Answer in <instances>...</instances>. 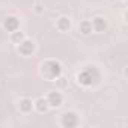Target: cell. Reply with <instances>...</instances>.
Returning <instances> with one entry per match:
<instances>
[{"instance_id": "cell-4", "label": "cell", "mask_w": 128, "mask_h": 128, "mask_svg": "<svg viewBox=\"0 0 128 128\" xmlns=\"http://www.w3.org/2000/svg\"><path fill=\"white\" fill-rule=\"evenodd\" d=\"M45 100H47L50 108H60L63 106V102H65V95H63V90L53 89V90L47 92Z\"/></svg>"}, {"instance_id": "cell-8", "label": "cell", "mask_w": 128, "mask_h": 128, "mask_svg": "<svg viewBox=\"0 0 128 128\" xmlns=\"http://www.w3.org/2000/svg\"><path fill=\"white\" fill-rule=\"evenodd\" d=\"M17 108L21 114L27 116L33 112V100L29 98V96H21L18 101H17Z\"/></svg>"}, {"instance_id": "cell-12", "label": "cell", "mask_w": 128, "mask_h": 128, "mask_svg": "<svg viewBox=\"0 0 128 128\" xmlns=\"http://www.w3.org/2000/svg\"><path fill=\"white\" fill-rule=\"evenodd\" d=\"M54 83H56V89H59V90H66L68 89V78L65 77V76H59L56 80H54Z\"/></svg>"}, {"instance_id": "cell-14", "label": "cell", "mask_w": 128, "mask_h": 128, "mask_svg": "<svg viewBox=\"0 0 128 128\" xmlns=\"http://www.w3.org/2000/svg\"><path fill=\"white\" fill-rule=\"evenodd\" d=\"M122 21H124V24H126V9H124V12H122Z\"/></svg>"}, {"instance_id": "cell-5", "label": "cell", "mask_w": 128, "mask_h": 128, "mask_svg": "<svg viewBox=\"0 0 128 128\" xmlns=\"http://www.w3.org/2000/svg\"><path fill=\"white\" fill-rule=\"evenodd\" d=\"M54 29L59 33H68L72 29V20L68 15H59L54 21Z\"/></svg>"}, {"instance_id": "cell-1", "label": "cell", "mask_w": 128, "mask_h": 128, "mask_svg": "<svg viewBox=\"0 0 128 128\" xmlns=\"http://www.w3.org/2000/svg\"><path fill=\"white\" fill-rule=\"evenodd\" d=\"M39 74L47 82H54L59 76L63 74L62 63L56 59H47L39 65Z\"/></svg>"}, {"instance_id": "cell-15", "label": "cell", "mask_w": 128, "mask_h": 128, "mask_svg": "<svg viewBox=\"0 0 128 128\" xmlns=\"http://www.w3.org/2000/svg\"><path fill=\"white\" fill-rule=\"evenodd\" d=\"M110 2H114V0H110Z\"/></svg>"}, {"instance_id": "cell-11", "label": "cell", "mask_w": 128, "mask_h": 128, "mask_svg": "<svg viewBox=\"0 0 128 128\" xmlns=\"http://www.w3.org/2000/svg\"><path fill=\"white\" fill-rule=\"evenodd\" d=\"M27 38V35H26V32H23L21 29H18V30H15V32H12V33H9V41H11V44H14V45H18L23 39H26Z\"/></svg>"}, {"instance_id": "cell-16", "label": "cell", "mask_w": 128, "mask_h": 128, "mask_svg": "<svg viewBox=\"0 0 128 128\" xmlns=\"http://www.w3.org/2000/svg\"><path fill=\"white\" fill-rule=\"evenodd\" d=\"M122 2H126V0H122Z\"/></svg>"}, {"instance_id": "cell-6", "label": "cell", "mask_w": 128, "mask_h": 128, "mask_svg": "<svg viewBox=\"0 0 128 128\" xmlns=\"http://www.w3.org/2000/svg\"><path fill=\"white\" fill-rule=\"evenodd\" d=\"M2 26H3L5 32L12 33V32H15V30L20 29V26H21V18L17 17V15H6V17L3 18Z\"/></svg>"}, {"instance_id": "cell-13", "label": "cell", "mask_w": 128, "mask_h": 128, "mask_svg": "<svg viewBox=\"0 0 128 128\" xmlns=\"http://www.w3.org/2000/svg\"><path fill=\"white\" fill-rule=\"evenodd\" d=\"M33 11H35L38 15H41V14H44L45 8H44V5H42V3H35V6H33Z\"/></svg>"}, {"instance_id": "cell-3", "label": "cell", "mask_w": 128, "mask_h": 128, "mask_svg": "<svg viewBox=\"0 0 128 128\" xmlns=\"http://www.w3.org/2000/svg\"><path fill=\"white\" fill-rule=\"evenodd\" d=\"M15 48H17V53H18L21 57H32V56L36 53L38 45H36V42H35L33 39L26 38V39H23L18 45H15Z\"/></svg>"}, {"instance_id": "cell-9", "label": "cell", "mask_w": 128, "mask_h": 128, "mask_svg": "<svg viewBox=\"0 0 128 128\" xmlns=\"http://www.w3.org/2000/svg\"><path fill=\"white\" fill-rule=\"evenodd\" d=\"M50 110H51V108H50V106H48L45 96H38V98L33 100V112H36V113H39V114H45V113H48Z\"/></svg>"}, {"instance_id": "cell-7", "label": "cell", "mask_w": 128, "mask_h": 128, "mask_svg": "<svg viewBox=\"0 0 128 128\" xmlns=\"http://www.w3.org/2000/svg\"><path fill=\"white\" fill-rule=\"evenodd\" d=\"M90 24H92V30L94 33H104L108 29V21L104 15H95L90 18Z\"/></svg>"}, {"instance_id": "cell-10", "label": "cell", "mask_w": 128, "mask_h": 128, "mask_svg": "<svg viewBox=\"0 0 128 128\" xmlns=\"http://www.w3.org/2000/svg\"><path fill=\"white\" fill-rule=\"evenodd\" d=\"M77 30H78V33H80L82 36H89V35H92L94 30H92L90 20H82V21L78 23V26H77Z\"/></svg>"}, {"instance_id": "cell-2", "label": "cell", "mask_w": 128, "mask_h": 128, "mask_svg": "<svg viewBox=\"0 0 128 128\" xmlns=\"http://www.w3.org/2000/svg\"><path fill=\"white\" fill-rule=\"evenodd\" d=\"M59 125L62 128H76L80 125V113L76 110H66L60 114Z\"/></svg>"}]
</instances>
